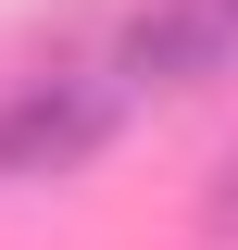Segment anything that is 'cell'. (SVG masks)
<instances>
[{"label":"cell","mask_w":238,"mask_h":250,"mask_svg":"<svg viewBox=\"0 0 238 250\" xmlns=\"http://www.w3.org/2000/svg\"><path fill=\"white\" fill-rule=\"evenodd\" d=\"M113 125H125V75H25V88L0 100V188L88 175Z\"/></svg>","instance_id":"cell-1"},{"label":"cell","mask_w":238,"mask_h":250,"mask_svg":"<svg viewBox=\"0 0 238 250\" xmlns=\"http://www.w3.org/2000/svg\"><path fill=\"white\" fill-rule=\"evenodd\" d=\"M226 62H238V0H150L125 25L113 75L125 88H213Z\"/></svg>","instance_id":"cell-2"},{"label":"cell","mask_w":238,"mask_h":250,"mask_svg":"<svg viewBox=\"0 0 238 250\" xmlns=\"http://www.w3.org/2000/svg\"><path fill=\"white\" fill-rule=\"evenodd\" d=\"M213 238H238V163L213 175Z\"/></svg>","instance_id":"cell-3"}]
</instances>
